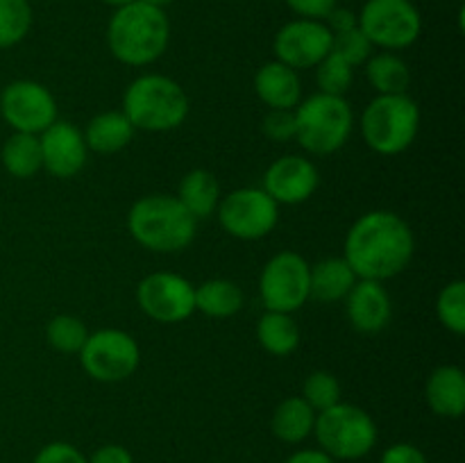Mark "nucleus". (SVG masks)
Returning <instances> with one entry per match:
<instances>
[{
    "label": "nucleus",
    "mask_w": 465,
    "mask_h": 463,
    "mask_svg": "<svg viewBox=\"0 0 465 463\" xmlns=\"http://www.w3.org/2000/svg\"><path fill=\"white\" fill-rule=\"evenodd\" d=\"M416 252L411 225L386 209L363 213L345 236L343 259L359 280L384 281L400 275Z\"/></svg>",
    "instance_id": "1"
},
{
    "label": "nucleus",
    "mask_w": 465,
    "mask_h": 463,
    "mask_svg": "<svg viewBox=\"0 0 465 463\" xmlns=\"http://www.w3.org/2000/svg\"><path fill=\"white\" fill-rule=\"evenodd\" d=\"M171 41V23L162 7L134 0L116 7L107 25V44L114 57L127 66L157 62Z\"/></svg>",
    "instance_id": "2"
},
{
    "label": "nucleus",
    "mask_w": 465,
    "mask_h": 463,
    "mask_svg": "<svg viewBox=\"0 0 465 463\" xmlns=\"http://www.w3.org/2000/svg\"><path fill=\"white\" fill-rule=\"evenodd\" d=\"M132 239L150 252H180L195 239L198 221L184 209L175 195L154 193L136 200L127 213Z\"/></svg>",
    "instance_id": "3"
},
{
    "label": "nucleus",
    "mask_w": 465,
    "mask_h": 463,
    "mask_svg": "<svg viewBox=\"0 0 465 463\" xmlns=\"http://www.w3.org/2000/svg\"><path fill=\"white\" fill-rule=\"evenodd\" d=\"M121 112L134 130L171 132L189 116V98L173 77L145 73L130 82L123 94Z\"/></svg>",
    "instance_id": "4"
},
{
    "label": "nucleus",
    "mask_w": 465,
    "mask_h": 463,
    "mask_svg": "<svg viewBox=\"0 0 465 463\" xmlns=\"http://www.w3.org/2000/svg\"><path fill=\"white\" fill-rule=\"evenodd\" d=\"M295 112V141L312 154H331L348 143L354 113L343 95L313 94L300 100Z\"/></svg>",
    "instance_id": "5"
},
{
    "label": "nucleus",
    "mask_w": 465,
    "mask_h": 463,
    "mask_svg": "<svg viewBox=\"0 0 465 463\" xmlns=\"http://www.w3.org/2000/svg\"><path fill=\"white\" fill-rule=\"evenodd\" d=\"M420 107L409 94L377 95L361 113V136L377 154H400L416 141Z\"/></svg>",
    "instance_id": "6"
},
{
    "label": "nucleus",
    "mask_w": 465,
    "mask_h": 463,
    "mask_svg": "<svg viewBox=\"0 0 465 463\" xmlns=\"http://www.w3.org/2000/svg\"><path fill=\"white\" fill-rule=\"evenodd\" d=\"M313 436L334 461H357L375 449L377 425L371 413L357 404L339 402L316 413Z\"/></svg>",
    "instance_id": "7"
},
{
    "label": "nucleus",
    "mask_w": 465,
    "mask_h": 463,
    "mask_svg": "<svg viewBox=\"0 0 465 463\" xmlns=\"http://www.w3.org/2000/svg\"><path fill=\"white\" fill-rule=\"evenodd\" d=\"M359 27L372 45L393 53L416 44L422 18L411 0H368L359 12Z\"/></svg>",
    "instance_id": "8"
},
{
    "label": "nucleus",
    "mask_w": 465,
    "mask_h": 463,
    "mask_svg": "<svg viewBox=\"0 0 465 463\" xmlns=\"http://www.w3.org/2000/svg\"><path fill=\"white\" fill-rule=\"evenodd\" d=\"M218 222L230 236L241 241H259L275 230L280 204L263 189H234L218 202Z\"/></svg>",
    "instance_id": "9"
},
{
    "label": "nucleus",
    "mask_w": 465,
    "mask_h": 463,
    "mask_svg": "<svg viewBox=\"0 0 465 463\" xmlns=\"http://www.w3.org/2000/svg\"><path fill=\"white\" fill-rule=\"evenodd\" d=\"M86 375L103 384H116L134 375L141 361V350L134 336L123 330H100L86 336L80 352Z\"/></svg>",
    "instance_id": "10"
},
{
    "label": "nucleus",
    "mask_w": 465,
    "mask_h": 463,
    "mask_svg": "<svg viewBox=\"0 0 465 463\" xmlns=\"http://www.w3.org/2000/svg\"><path fill=\"white\" fill-rule=\"evenodd\" d=\"M309 271L312 266L302 254L293 250L277 252L259 277V293L266 311L293 313L302 309L309 300Z\"/></svg>",
    "instance_id": "11"
},
{
    "label": "nucleus",
    "mask_w": 465,
    "mask_h": 463,
    "mask_svg": "<svg viewBox=\"0 0 465 463\" xmlns=\"http://www.w3.org/2000/svg\"><path fill=\"white\" fill-rule=\"evenodd\" d=\"M0 116L14 132L39 136L57 121V103L39 82L16 80L0 94Z\"/></svg>",
    "instance_id": "12"
},
{
    "label": "nucleus",
    "mask_w": 465,
    "mask_h": 463,
    "mask_svg": "<svg viewBox=\"0 0 465 463\" xmlns=\"http://www.w3.org/2000/svg\"><path fill=\"white\" fill-rule=\"evenodd\" d=\"M136 300L145 316L163 325H173L193 316L195 286L177 272H153L141 280Z\"/></svg>",
    "instance_id": "13"
},
{
    "label": "nucleus",
    "mask_w": 465,
    "mask_h": 463,
    "mask_svg": "<svg viewBox=\"0 0 465 463\" xmlns=\"http://www.w3.org/2000/svg\"><path fill=\"white\" fill-rule=\"evenodd\" d=\"M331 39L334 34L322 21H309V18H295L280 27L275 34L277 62L295 68H316L327 54L331 53Z\"/></svg>",
    "instance_id": "14"
},
{
    "label": "nucleus",
    "mask_w": 465,
    "mask_h": 463,
    "mask_svg": "<svg viewBox=\"0 0 465 463\" xmlns=\"http://www.w3.org/2000/svg\"><path fill=\"white\" fill-rule=\"evenodd\" d=\"M318 184L321 175L316 163L302 154H286L268 166L262 189L277 204H300L316 193Z\"/></svg>",
    "instance_id": "15"
},
{
    "label": "nucleus",
    "mask_w": 465,
    "mask_h": 463,
    "mask_svg": "<svg viewBox=\"0 0 465 463\" xmlns=\"http://www.w3.org/2000/svg\"><path fill=\"white\" fill-rule=\"evenodd\" d=\"M39 143L44 168L53 177L68 180L86 166L89 148H86L84 134L73 123L54 121L48 130L41 132Z\"/></svg>",
    "instance_id": "16"
},
{
    "label": "nucleus",
    "mask_w": 465,
    "mask_h": 463,
    "mask_svg": "<svg viewBox=\"0 0 465 463\" xmlns=\"http://www.w3.org/2000/svg\"><path fill=\"white\" fill-rule=\"evenodd\" d=\"M350 325L363 334H377L384 330L393 316V302L381 281L357 280L345 298Z\"/></svg>",
    "instance_id": "17"
},
{
    "label": "nucleus",
    "mask_w": 465,
    "mask_h": 463,
    "mask_svg": "<svg viewBox=\"0 0 465 463\" xmlns=\"http://www.w3.org/2000/svg\"><path fill=\"white\" fill-rule=\"evenodd\" d=\"M254 91L268 109H295L302 100V84L295 68L268 62L254 75Z\"/></svg>",
    "instance_id": "18"
},
{
    "label": "nucleus",
    "mask_w": 465,
    "mask_h": 463,
    "mask_svg": "<svg viewBox=\"0 0 465 463\" xmlns=\"http://www.w3.org/2000/svg\"><path fill=\"white\" fill-rule=\"evenodd\" d=\"M427 404L436 416L461 418L465 411V375L459 366H439L425 386Z\"/></svg>",
    "instance_id": "19"
},
{
    "label": "nucleus",
    "mask_w": 465,
    "mask_h": 463,
    "mask_svg": "<svg viewBox=\"0 0 465 463\" xmlns=\"http://www.w3.org/2000/svg\"><path fill=\"white\" fill-rule=\"evenodd\" d=\"M359 277L343 257H327L309 271V298L318 302H339L348 298Z\"/></svg>",
    "instance_id": "20"
},
{
    "label": "nucleus",
    "mask_w": 465,
    "mask_h": 463,
    "mask_svg": "<svg viewBox=\"0 0 465 463\" xmlns=\"http://www.w3.org/2000/svg\"><path fill=\"white\" fill-rule=\"evenodd\" d=\"M134 132L130 118L121 109H114V112H103L91 118L82 134H84L89 150L100 154H114L130 143Z\"/></svg>",
    "instance_id": "21"
},
{
    "label": "nucleus",
    "mask_w": 465,
    "mask_h": 463,
    "mask_svg": "<svg viewBox=\"0 0 465 463\" xmlns=\"http://www.w3.org/2000/svg\"><path fill=\"white\" fill-rule=\"evenodd\" d=\"M175 198L184 204V209L195 221H203V218L216 213L218 202H221V184L213 172L204 171V168H193L182 177Z\"/></svg>",
    "instance_id": "22"
},
{
    "label": "nucleus",
    "mask_w": 465,
    "mask_h": 463,
    "mask_svg": "<svg viewBox=\"0 0 465 463\" xmlns=\"http://www.w3.org/2000/svg\"><path fill=\"white\" fill-rule=\"evenodd\" d=\"M313 425H316V411L304 402L302 395L282 399L271 420L272 434L282 443L289 445H298L304 438H309L313 434Z\"/></svg>",
    "instance_id": "23"
},
{
    "label": "nucleus",
    "mask_w": 465,
    "mask_h": 463,
    "mask_svg": "<svg viewBox=\"0 0 465 463\" xmlns=\"http://www.w3.org/2000/svg\"><path fill=\"white\" fill-rule=\"evenodd\" d=\"M0 162H3L5 171L12 177H16V180L35 177L44 168L39 136L25 134V132H14L5 141L3 150H0Z\"/></svg>",
    "instance_id": "24"
},
{
    "label": "nucleus",
    "mask_w": 465,
    "mask_h": 463,
    "mask_svg": "<svg viewBox=\"0 0 465 463\" xmlns=\"http://www.w3.org/2000/svg\"><path fill=\"white\" fill-rule=\"evenodd\" d=\"M257 340L266 352L289 357L300 345V327L291 313L266 311L257 322Z\"/></svg>",
    "instance_id": "25"
},
{
    "label": "nucleus",
    "mask_w": 465,
    "mask_h": 463,
    "mask_svg": "<svg viewBox=\"0 0 465 463\" xmlns=\"http://www.w3.org/2000/svg\"><path fill=\"white\" fill-rule=\"evenodd\" d=\"M366 77L380 95L407 94L411 84V71L407 62L395 53H377L366 62Z\"/></svg>",
    "instance_id": "26"
},
{
    "label": "nucleus",
    "mask_w": 465,
    "mask_h": 463,
    "mask_svg": "<svg viewBox=\"0 0 465 463\" xmlns=\"http://www.w3.org/2000/svg\"><path fill=\"white\" fill-rule=\"evenodd\" d=\"M243 307V291L230 280H209L195 286V311L209 318H230Z\"/></svg>",
    "instance_id": "27"
},
{
    "label": "nucleus",
    "mask_w": 465,
    "mask_h": 463,
    "mask_svg": "<svg viewBox=\"0 0 465 463\" xmlns=\"http://www.w3.org/2000/svg\"><path fill=\"white\" fill-rule=\"evenodd\" d=\"M32 27V5L27 0H0V48L21 44Z\"/></svg>",
    "instance_id": "28"
},
{
    "label": "nucleus",
    "mask_w": 465,
    "mask_h": 463,
    "mask_svg": "<svg viewBox=\"0 0 465 463\" xmlns=\"http://www.w3.org/2000/svg\"><path fill=\"white\" fill-rule=\"evenodd\" d=\"M436 316L445 330L461 336L465 331V281L454 280L440 289L436 300Z\"/></svg>",
    "instance_id": "29"
},
{
    "label": "nucleus",
    "mask_w": 465,
    "mask_h": 463,
    "mask_svg": "<svg viewBox=\"0 0 465 463\" xmlns=\"http://www.w3.org/2000/svg\"><path fill=\"white\" fill-rule=\"evenodd\" d=\"M45 336H48V343L53 345L54 350L64 354H75L80 352L82 345H84L86 331L84 322L77 316H68V313H59L45 327Z\"/></svg>",
    "instance_id": "30"
},
{
    "label": "nucleus",
    "mask_w": 465,
    "mask_h": 463,
    "mask_svg": "<svg viewBox=\"0 0 465 463\" xmlns=\"http://www.w3.org/2000/svg\"><path fill=\"white\" fill-rule=\"evenodd\" d=\"M302 399L313 409L316 413L325 411V409L334 407L341 402V384L331 372L316 370L304 379L302 386Z\"/></svg>",
    "instance_id": "31"
},
{
    "label": "nucleus",
    "mask_w": 465,
    "mask_h": 463,
    "mask_svg": "<svg viewBox=\"0 0 465 463\" xmlns=\"http://www.w3.org/2000/svg\"><path fill=\"white\" fill-rule=\"evenodd\" d=\"M352 80L354 68L334 53L327 54V57L316 66V82L321 94L345 95V91L352 86Z\"/></svg>",
    "instance_id": "32"
},
{
    "label": "nucleus",
    "mask_w": 465,
    "mask_h": 463,
    "mask_svg": "<svg viewBox=\"0 0 465 463\" xmlns=\"http://www.w3.org/2000/svg\"><path fill=\"white\" fill-rule=\"evenodd\" d=\"M372 48H375V45L371 44V39L363 34L359 25L352 27V30L339 32V34H334V39H331V53L339 54L341 59H345L352 68L366 64L368 59L372 57Z\"/></svg>",
    "instance_id": "33"
},
{
    "label": "nucleus",
    "mask_w": 465,
    "mask_h": 463,
    "mask_svg": "<svg viewBox=\"0 0 465 463\" xmlns=\"http://www.w3.org/2000/svg\"><path fill=\"white\" fill-rule=\"evenodd\" d=\"M263 134L275 143H286V141H295V112L293 109H268V113L262 121Z\"/></svg>",
    "instance_id": "34"
},
{
    "label": "nucleus",
    "mask_w": 465,
    "mask_h": 463,
    "mask_svg": "<svg viewBox=\"0 0 465 463\" xmlns=\"http://www.w3.org/2000/svg\"><path fill=\"white\" fill-rule=\"evenodd\" d=\"M32 463H89V458L75 445L66 440H54V443L44 445Z\"/></svg>",
    "instance_id": "35"
},
{
    "label": "nucleus",
    "mask_w": 465,
    "mask_h": 463,
    "mask_svg": "<svg viewBox=\"0 0 465 463\" xmlns=\"http://www.w3.org/2000/svg\"><path fill=\"white\" fill-rule=\"evenodd\" d=\"M291 12L309 21H325L327 14L336 7V0H286Z\"/></svg>",
    "instance_id": "36"
},
{
    "label": "nucleus",
    "mask_w": 465,
    "mask_h": 463,
    "mask_svg": "<svg viewBox=\"0 0 465 463\" xmlns=\"http://www.w3.org/2000/svg\"><path fill=\"white\" fill-rule=\"evenodd\" d=\"M380 463H430L425 452L411 443H395L384 449Z\"/></svg>",
    "instance_id": "37"
},
{
    "label": "nucleus",
    "mask_w": 465,
    "mask_h": 463,
    "mask_svg": "<svg viewBox=\"0 0 465 463\" xmlns=\"http://www.w3.org/2000/svg\"><path fill=\"white\" fill-rule=\"evenodd\" d=\"M322 23L330 27L331 34H339V32H345V30H352V27H357L359 25V16L352 12V9L339 7V5H336V7L331 9L330 14H327V18Z\"/></svg>",
    "instance_id": "38"
},
{
    "label": "nucleus",
    "mask_w": 465,
    "mask_h": 463,
    "mask_svg": "<svg viewBox=\"0 0 465 463\" xmlns=\"http://www.w3.org/2000/svg\"><path fill=\"white\" fill-rule=\"evenodd\" d=\"M89 463H134V457H132L130 449L123 448V445L109 443L95 449L89 457Z\"/></svg>",
    "instance_id": "39"
},
{
    "label": "nucleus",
    "mask_w": 465,
    "mask_h": 463,
    "mask_svg": "<svg viewBox=\"0 0 465 463\" xmlns=\"http://www.w3.org/2000/svg\"><path fill=\"white\" fill-rule=\"evenodd\" d=\"M284 463H336L330 454L322 449H300V452L291 454Z\"/></svg>",
    "instance_id": "40"
},
{
    "label": "nucleus",
    "mask_w": 465,
    "mask_h": 463,
    "mask_svg": "<svg viewBox=\"0 0 465 463\" xmlns=\"http://www.w3.org/2000/svg\"><path fill=\"white\" fill-rule=\"evenodd\" d=\"M104 5H112V7H123V5H130L134 3V0H103Z\"/></svg>",
    "instance_id": "41"
},
{
    "label": "nucleus",
    "mask_w": 465,
    "mask_h": 463,
    "mask_svg": "<svg viewBox=\"0 0 465 463\" xmlns=\"http://www.w3.org/2000/svg\"><path fill=\"white\" fill-rule=\"evenodd\" d=\"M143 3H148V5H154V7H166L168 3H173V0H143Z\"/></svg>",
    "instance_id": "42"
}]
</instances>
